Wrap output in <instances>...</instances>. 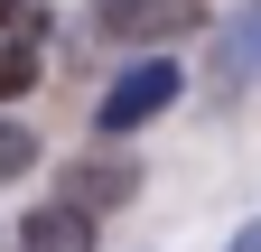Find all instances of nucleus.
Returning a JSON list of instances; mask_svg holds the SVG:
<instances>
[{"label":"nucleus","mask_w":261,"mask_h":252,"mask_svg":"<svg viewBox=\"0 0 261 252\" xmlns=\"http://www.w3.org/2000/svg\"><path fill=\"white\" fill-rule=\"evenodd\" d=\"M177 84H187L177 56H140V66H121V75L103 84V103H93V131L121 140V131H140V121H159V112L177 103Z\"/></svg>","instance_id":"1"},{"label":"nucleus","mask_w":261,"mask_h":252,"mask_svg":"<svg viewBox=\"0 0 261 252\" xmlns=\"http://www.w3.org/2000/svg\"><path fill=\"white\" fill-rule=\"evenodd\" d=\"M130 196H140V168H130V159H75V168H65V215H112V206H130Z\"/></svg>","instance_id":"2"},{"label":"nucleus","mask_w":261,"mask_h":252,"mask_svg":"<svg viewBox=\"0 0 261 252\" xmlns=\"http://www.w3.org/2000/svg\"><path fill=\"white\" fill-rule=\"evenodd\" d=\"M187 19H196V0H93L103 38H177Z\"/></svg>","instance_id":"3"},{"label":"nucleus","mask_w":261,"mask_h":252,"mask_svg":"<svg viewBox=\"0 0 261 252\" xmlns=\"http://www.w3.org/2000/svg\"><path fill=\"white\" fill-rule=\"evenodd\" d=\"M215 75L224 84H261V0H243V19L215 28Z\"/></svg>","instance_id":"4"},{"label":"nucleus","mask_w":261,"mask_h":252,"mask_svg":"<svg viewBox=\"0 0 261 252\" xmlns=\"http://www.w3.org/2000/svg\"><path fill=\"white\" fill-rule=\"evenodd\" d=\"M19 234H28V252H93V224H84V215H65V206H38Z\"/></svg>","instance_id":"5"},{"label":"nucleus","mask_w":261,"mask_h":252,"mask_svg":"<svg viewBox=\"0 0 261 252\" xmlns=\"http://www.w3.org/2000/svg\"><path fill=\"white\" fill-rule=\"evenodd\" d=\"M28 84H38V47H28V38H10V47H0V103H19Z\"/></svg>","instance_id":"6"},{"label":"nucleus","mask_w":261,"mask_h":252,"mask_svg":"<svg viewBox=\"0 0 261 252\" xmlns=\"http://www.w3.org/2000/svg\"><path fill=\"white\" fill-rule=\"evenodd\" d=\"M28 168H38V140L19 121H0V178H28Z\"/></svg>","instance_id":"7"},{"label":"nucleus","mask_w":261,"mask_h":252,"mask_svg":"<svg viewBox=\"0 0 261 252\" xmlns=\"http://www.w3.org/2000/svg\"><path fill=\"white\" fill-rule=\"evenodd\" d=\"M224 252H261V224H243V234H233V243H224Z\"/></svg>","instance_id":"8"},{"label":"nucleus","mask_w":261,"mask_h":252,"mask_svg":"<svg viewBox=\"0 0 261 252\" xmlns=\"http://www.w3.org/2000/svg\"><path fill=\"white\" fill-rule=\"evenodd\" d=\"M0 28H19V0H0Z\"/></svg>","instance_id":"9"}]
</instances>
